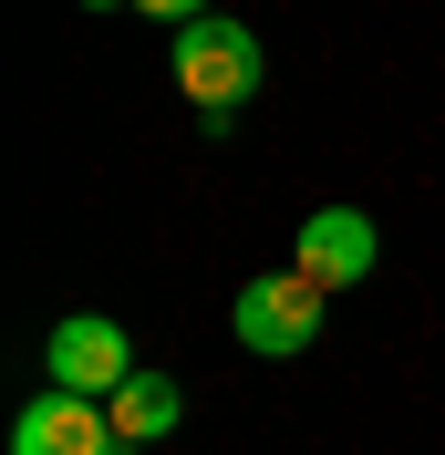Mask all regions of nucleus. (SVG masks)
I'll list each match as a JSON object with an SVG mask.
<instances>
[{"mask_svg": "<svg viewBox=\"0 0 445 455\" xmlns=\"http://www.w3.org/2000/svg\"><path fill=\"white\" fill-rule=\"evenodd\" d=\"M321 311H332V290H311L301 269H270V280H239L228 331H239V352H259V363H290V352L321 341Z\"/></svg>", "mask_w": 445, "mask_h": 455, "instance_id": "f03ea898", "label": "nucleus"}, {"mask_svg": "<svg viewBox=\"0 0 445 455\" xmlns=\"http://www.w3.org/2000/svg\"><path fill=\"white\" fill-rule=\"evenodd\" d=\"M84 11H114V0H84Z\"/></svg>", "mask_w": 445, "mask_h": 455, "instance_id": "6e6552de", "label": "nucleus"}, {"mask_svg": "<svg viewBox=\"0 0 445 455\" xmlns=\"http://www.w3.org/2000/svg\"><path fill=\"white\" fill-rule=\"evenodd\" d=\"M42 363H53V394H84V403H114V394L145 372L114 311H62L53 341H42Z\"/></svg>", "mask_w": 445, "mask_h": 455, "instance_id": "7ed1b4c3", "label": "nucleus"}, {"mask_svg": "<svg viewBox=\"0 0 445 455\" xmlns=\"http://www.w3.org/2000/svg\"><path fill=\"white\" fill-rule=\"evenodd\" d=\"M135 11H145V21H176V31H187V21H207V11H218V0H135Z\"/></svg>", "mask_w": 445, "mask_h": 455, "instance_id": "0eeeda50", "label": "nucleus"}, {"mask_svg": "<svg viewBox=\"0 0 445 455\" xmlns=\"http://www.w3.org/2000/svg\"><path fill=\"white\" fill-rule=\"evenodd\" d=\"M373 259H384V228L362 218V207H311L290 269H301L311 290H362V280H373Z\"/></svg>", "mask_w": 445, "mask_h": 455, "instance_id": "20e7f679", "label": "nucleus"}, {"mask_svg": "<svg viewBox=\"0 0 445 455\" xmlns=\"http://www.w3.org/2000/svg\"><path fill=\"white\" fill-rule=\"evenodd\" d=\"M166 62H176V93L197 104V124H207V135H228V124H239V104L270 84V62H259V31H239L228 11L187 21V31L166 42Z\"/></svg>", "mask_w": 445, "mask_h": 455, "instance_id": "f257e3e1", "label": "nucleus"}, {"mask_svg": "<svg viewBox=\"0 0 445 455\" xmlns=\"http://www.w3.org/2000/svg\"><path fill=\"white\" fill-rule=\"evenodd\" d=\"M104 414H114V435H125V455H135V445H166V435H176L187 394H176L166 372H135V383H125V394H114Z\"/></svg>", "mask_w": 445, "mask_h": 455, "instance_id": "423d86ee", "label": "nucleus"}, {"mask_svg": "<svg viewBox=\"0 0 445 455\" xmlns=\"http://www.w3.org/2000/svg\"><path fill=\"white\" fill-rule=\"evenodd\" d=\"M11 455H125V435H114V414L84 403V394H31L21 414H11Z\"/></svg>", "mask_w": 445, "mask_h": 455, "instance_id": "39448f33", "label": "nucleus"}]
</instances>
